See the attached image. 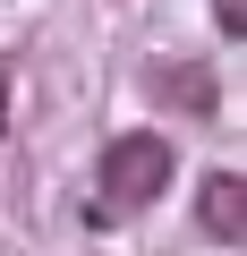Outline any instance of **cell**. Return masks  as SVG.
<instances>
[{
  "mask_svg": "<svg viewBox=\"0 0 247 256\" xmlns=\"http://www.w3.org/2000/svg\"><path fill=\"white\" fill-rule=\"evenodd\" d=\"M171 188V137H154V128H128V137L102 146V205L111 214H137Z\"/></svg>",
  "mask_w": 247,
  "mask_h": 256,
  "instance_id": "6da1fadb",
  "label": "cell"
},
{
  "mask_svg": "<svg viewBox=\"0 0 247 256\" xmlns=\"http://www.w3.org/2000/svg\"><path fill=\"white\" fill-rule=\"evenodd\" d=\"M196 214H205V230H213V239H239V214H247L239 171H213V180H205V196H196Z\"/></svg>",
  "mask_w": 247,
  "mask_h": 256,
  "instance_id": "7a4b0ae2",
  "label": "cell"
},
{
  "mask_svg": "<svg viewBox=\"0 0 247 256\" xmlns=\"http://www.w3.org/2000/svg\"><path fill=\"white\" fill-rule=\"evenodd\" d=\"M162 94H179L188 111H213V77H205V68H179V77H162Z\"/></svg>",
  "mask_w": 247,
  "mask_h": 256,
  "instance_id": "3957f363",
  "label": "cell"
},
{
  "mask_svg": "<svg viewBox=\"0 0 247 256\" xmlns=\"http://www.w3.org/2000/svg\"><path fill=\"white\" fill-rule=\"evenodd\" d=\"M213 9H222V26L239 34V18H247V0H213Z\"/></svg>",
  "mask_w": 247,
  "mask_h": 256,
  "instance_id": "277c9868",
  "label": "cell"
}]
</instances>
